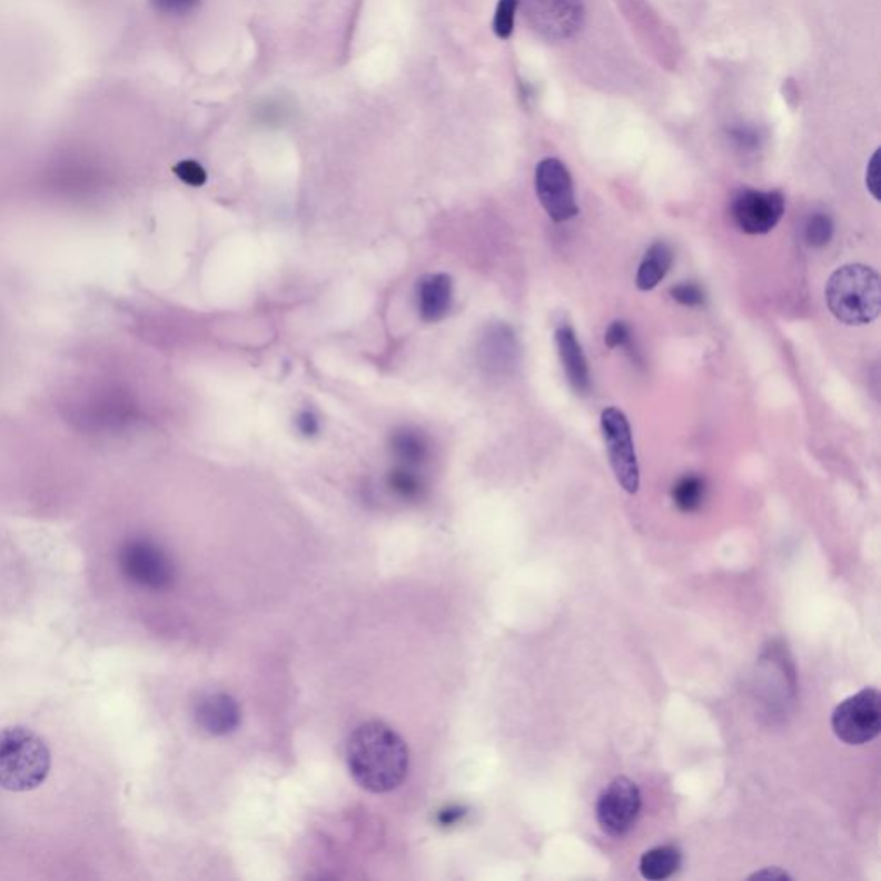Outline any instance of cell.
<instances>
[{
    "label": "cell",
    "mask_w": 881,
    "mask_h": 881,
    "mask_svg": "<svg viewBox=\"0 0 881 881\" xmlns=\"http://www.w3.org/2000/svg\"><path fill=\"white\" fill-rule=\"evenodd\" d=\"M726 137H729L733 149L741 154H756L763 149L764 133L760 126L739 122V125L730 126Z\"/></svg>",
    "instance_id": "obj_19"
},
{
    "label": "cell",
    "mask_w": 881,
    "mask_h": 881,
    "mask_svg": "<svg viewBox=\"0 0 881 881\" xmlns=\"http://www.w3.org/2000/svg\"><path fill=\"white\" fill-rule=\"evenodd\" d=\"M672 264L673 250L666 241H656V244L651 245L650 250L646 251L644 259H642L641 266H639L637 278H635L637 288L641 291H651V289L656 288L665 279Z\"/></svg>",
    "instance_id": "obj_15"
},
{
    "label": "cell",
    "mask_w": 881,
    "mask_h": 881,
    "mask_svg": "<svg viewBox=\"0 0 881 881\" xmlns=\"http://www.w3.org/2000/svg\"><path fill=\"white\" fill-rule=\"evenodd\" d=\"M733 222L745 235H766L773 231L785 214V198L779 191L744 188L732 201Z\"/></svg>",
    "instance_id": "obj_10"
},
{
    "label": "cell",
    "mask_w": 881,
    "mask_h": 881,
    "mask_svg": "<svg viewBox=\"0 0 881 881\" xmlns=\"http://www.w3.org/2000/svg\"><path fill=\"white\" fill-rule=\"evenodd\" d=\"M118 562L122 575L141 590L162 593L175 584V563L156 541L145 537L128 541L119 551Z\"/></svg>",
    "instance_id": "obj_4"
},
{
    "label": "cell",
    "mask_w": 881,
    "mask_h": 881,
    "mask_svg": "<svg viewBox=\"0 0 881 881\" xmlns=\"http://www.w3.org/2000/svg\"><path fill=\"white\" fill-rule=\"evenodd\" d=\"M833 226L832 217L829 214L816 212L805 220L804 225V240L805 244L813 248H823L832 241Z\"/></svg>",
    "instance_id": "obj_21"
},
{
    "label": "cell",
    "mask_w": 881,
    "mask_h": 881,
    "mask_svg": "<svg viewBox=\"0 0 881 881\" xmlns=\"http://www.w3.org/2000/svg\"><path fill=\"white\" fill-rule=\"evenodd\" d=\"M389 446H392L396 461L399 462V465H405V467H420V465L426 464L430 455V445L427 437L418 433L417 429H412V427L396 429L392 434Z\"/></svg>",
    "instance_id": "obj_14"
},
{
    "label": "cell",
    "mask_w": 881,
    "mask_h": 881,
    "mask_svg": "<svg viewBox=\"0 0 881 881\" xmlns=\"http://www.w3.org/2000/svg\"><path fill=\"white\" fill-rule=\"evenodd\" d=\"M418 314L426 323H437L448 314L453 301V283L448 274H430L418 283Z\"/></svg>",
    "instance_id": "obj_13"
},
{
    "label": "cell",
    "mask_w": 881,
    "mask_h": 881,
    "mask_svg": "<svg viewBox=\"0 0 881 881\" xmlns=\"http://www.w3.org/2000/svg\"><path fill=\"white\" fill-rule=\"evenodd\" d=\"M175 175L178 176L182 182L190 185V187H201V185H206L207 181L206 169H204V166L198 164L197 160L187 159L176 164Z\"/></svg>",
    "instance_id": "obj_24"
},
{
    "label": "cell",
    "mask_w": 881,
    "mask_h": 881,
    "mask_svg": "<svg viewBox=\"0 0 881 881\" xmlns=\"http://www.w3.org/2000/svg\"><path fill=\"white\" fill-rule=\"evenodd\" d=\"M521 0H498L493 18V31L499 40H508L515 30Z\"/></svg>",
    "instance_id": "obj_22"
},
{
    "label": "cell",
    "mask_w": 881,
    "mask_h": 881,
    "mask_svg": "<svg viewBox=\"0 0 881 881\" xmlns=\"http://www.w3.org/2000/svg\"><path fill=\"white\" fill-rule=\"evenodd\" d=\"M604 343L608 348H627L631 350L632 346V330L631 327L627 326V323H622V320H615L612 326L608 327L606 330V335H604Z\"/></svg>",
    "instance_id": "obj_25"
},
{
    "label": "cell",
    "mask_w": 881,
    "mask_h": 881,
    "mask_svg": "<svg viewBox=\"0 0 881 881\" xmlns=\"http://www.w3.org/2000/svg\"><path fill=\"white\" fill-rule=\"evenodd\" d=\"M152 4L156 6L157 11L179 16L194 11L200 4V0H152Z\"/></svg>",
    "instance_id": "obj_27"
},
{
    "label": "cell",
    "mask_w": 881,
    "mask_h": 881,
    "mask_svg": "<svg viewBox=\"0 0 881 881\" xmlns=\"http://www.w3.org/2000/svg\"><path fill=\"white\" fill-rule=\"evenodd\" d=\"M536 194L541 206L555 222H565L577 216L574 179L562 160L547 157L536 168Z\"/></svg>",
    "instance_id": "obj_8"
},
{
    "label": "cell",
    "mask_w": 881,
    "mask_h": 881,
    "mask_svg": "<svg viewBox=\"0 0 881 881\" xmlns=\"http://www.w3.org/2000/svg\"><path fill=\"white\" fill-rule=\"evenodd\" d=\"M837 739L849 745H862L878 738L881 730V700L874 689H862L840 703L832 714Z\"/></svg>",
    "instance_id": "obj_5"
},
{
    "label": "cell",
    "mask_w": 881,
    "mask_h": 881,
    "mask_svg": "<svg viewBox=\"0 0 881 881\" xmlns=\"http://www.w3.org/2000/svg\"><path fill=\"white\" fill-rule=\"evenodd\" d=\"M555 338L568 384L577 395H587L591 389L590 364L582 352L575 330L568 324H563L556 329Z\"/></svg>",
    "instance_id": "obj_12"
},
{
    "label": "cell",
    "mask_w": 881,
    "mask_h": 881,
    "mask_svg": "<svg viewBox=\"0 0 881 881\" xmlns=\"http://www.w3.org/2000/svg\"><path fill=\"white\" fill-rule=\"evenodd\" d=\"M670 295L676 304L684 305V307L701 308L706 305V293L695 283H681V285L673 286L670 289Z\"/></svg>",
    "instance_id": "obj_23"
},
{
    "label": "cell",
    "mask_w": 881,
    "mask_h": 881,
    "mask_svg": "<svg viewBox=\"0 0 881 881\" xmlns=\"http://www.w3.org/2000/svg\"><path fill=\"white\" fill-rule=\"evenodd\" d=\"M706 496V483L700 475H685L673 486L672 498L676 508L684 513L697 512Z\"/></svg>",
    "instance_id": "obj_18"
},
{
    "label": "cell",
    "mask_w": 881,
    "mask_h": 881,
    "mask_svg": "<svg viewBox=\"0 0 881 881\" xmlns=\"http://www.w3.org/2000/svg\"><path fill=\"white\" fill-rule=\"evenodd\" d=\"M824 298L830 311L848 326H867L881 310L880 276L861 264H849L830 276Z\"/></svg>",
    "instance_id": "obj_2"
},
{
    "label": "cell",
    "mask_w": 881,
    "mask_h": 881,
    "mask_svg": "<svg viewBox=\"0 0 881 881\" xmlns=\"http://www.w3.org/2000/svg\"><path fill=\"white\" fill-rule=\"evenodd\" d=\"M388 484L393 493L398 494L403 499H415L424 491V481L417 471L405 465H398L395 471L389 472Z\"/></svg>",
    "instance_id": "obj_20"
},
{
    "label": "cell",
    "mask_w": 881,
    "mask_h": 881,
    "mask_svg": "<svg viewBox=\"0 0 881 881\" xmlns=\"http://www.w3.org/2000/svg\"><path fill=\"white\" fill-rule=\"evenodd\" d=\"M297 427L305 437H314L320 429L319 418L316 417L314 412H300L297 417Z\"/></svg>",
    "instance_id": "obj_28"
},
{
    "label": "cell",
    "mask_w": 881,
    "mask_h": 881,
    "mask_svg": "<svg viewBox=\"0 0 881 881\" xmlns=\"http://www.w3.org/2000/svg\"><path fill=\"white\" fill-rule=\"evenodd\" d=\"M532 30L550 42H562L578 33L584 24L582 0H521Z\"/></svg>",
    "instance_id": "obj_7"
},
{
    "label": "cell",
    "mask_w": 881,
    "mask_h": 881,
    "mask_svg": "<svg viewBox=\"0 0 881 881\" xmlns=\"http://www.w3.org/2000/svg\"><path fill=\"white\" fill-rule=\"evenodd\" d=\"M641 792L627 776L613 780L597 799L596 818L601 830L612 837H623L634 829L641 813Z\"/></svg>",
    "instance_id": "obj_9"
},
{
    "label": "cell",
    "mask_w": 881,
    "mask_h": 881,
    "mask_svg": "<svg viewBox=\"0 0 881 881\" xmlns=\"http://www.w3.org/2000/svg\"><path fill=\"white\" fill-rule=\"evenodd\" d=\"M881 168H880V150L873 154L867 169V187L871 197L880 201L881 195Z\"/></svg>",
    "instance_id": "obj_26"
},
{
    "label": "cell",
    "mask_w": 881,
    "mask_h": 881,
    "mask_svg": "<svg viewBox=\"0 0 881 881\" xmlns=\"http://www.w3.org/2000/svg\"><path fill=\"white\" fill-rule=\"evenodd\" d=\"M601 430L616 483L628 494L637 493L641 474H639L637 453L627 417L616 407L606 408L601 414Z\"/></svg>",
    "instance_id": "obj_6"
},
{
    "label": "cell",
    "mask_w": 881,
    "mask_h": 881,
    "mask_svg": "<svg viewBox=\"0 0 881 881\" xmlns=\"http://www.w3.org/2000/svg\"><path fill=\"white\" fill-rule=\"evenodd\" d=\"M346 763L355 782L373 794L398 789L408 775V748L398 733L383 722L358 725L346 744Z\"/></svg>",
    "instance_id": "obj_1"
},
{
    "label": "cell",
    "mask_w": 881,
    "mask_h": 881,
    "mask_svg": "<svg viewBox=\"0 0 881 881\" xmlns=\"http://www.w3.org/2000/svg\"><path fill=\"white\" fill-rule=\"evenodd\" d=\"M50 771L46 741L27 726L0 730V786L11 792L39 789Z\"/></svg>",
    "instance_id": "obj_3"
},
{
    "label": "cell",
    "mask_w": 881,
    "mask_h": 881,
    "mask_svg": "<svg viewBox=\"0 0 881 881\" xmlns=\"http://www.w3.org/2000/svg\"><path fill=\"white\" fill-rule=\"evenodd\" d=\"M682 864V852L675 845H661L642 855L639 870L650 881L666 880L679 871Z\"/></svg>",
    "instance_id": "obj_16"
},
{
    "label": "cell",
    "mask_w": 881,
    "mask_h": 881,
    "mask_svg": "<svg viewBox=\"0 0 881 881\" xmlns=\"http://www.w3.org/2000/svg\"><path fill=\"white\" fill-rule=\"evenodd\" d=\"M195 720L204 732L222 738L240 726L241 711L231 695L225 692H210L201 695L195 704Z\"/></svg>",
    "instance_id": "obj_11"
},
{
    "label": "cell",
    "mask_w": 881,
    "mask_h": 881,
    "mask_svg": "<svg viewBox=\"0 0 881 881\" xmlns=\"http://www.w3.org/2000/svg\"><path fill=\"white\" fill-rule=\"evenodd\" d=\"M486 355L487 364L493 369H508L512 367L513 360L517 357V343L515 336L508 327L499 326L491 330L489 336L486 338Z\"/></svg>",
    "instance_id": "obj_17"
},
{
    "label": "cell",
    "mask_w": 881,
    "mask_h": 881,
    "mask_svg": "<svg viewBox=\"0 0 881 881\" xmlns=\"http://www.w3.org/2000/svg\"><path fill=\"white\" fill-rule=\"evenodd\" d=\"M754 878H771V880H791V877L785 873V871L779 870V868H768V870L760 871V873L751 874V880Z\"/></svg>",
    "instance_id": "obj_29"
}]
</instances>
